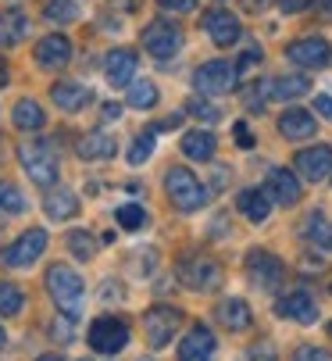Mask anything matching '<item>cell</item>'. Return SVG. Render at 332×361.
I'll return each mask as SVG.
<instances>
[{
  "label": "cell",
  "mask_w": 332,
  "mask_h": 361,
  "mask_svg": "<svg viewBox=\"0 0 332 361\" xmlns=\"http://www.w3.org/2000/svg\"><path fill=\"white\" fill-rule=\"evenodd\" d=\"M164 193H168V200L176 204L179 212H197V208L207 204V186L183 165L164 172Z\"/></svg>",
  "instance_id": "cell-1"
},
{
  "label": "cell",
  "mask_w": 332,
  "mask_h": 361,
  "mask_svg": "<svg viewBox=\"0 0 332 361\" xmlns=\"http://www.w3.org/2000/svg\"><path fill=\"white\" fill-rule=\"evenodd\" d=\"M18 161L25 169V176L36 183V186H54L58 183V158L47 140H22L18 143Z\"/></svg>",
  "instance_id": "cell-2"
},
{
  "label": "cell",
  "mask_w": 332,
  "mask_h": 361,
  "mask_svg": "<svg viewBox=\"0 0 332 361\" xmlns=\"http://www.w3.org/2000/svg\"><path fill=\"white\" fill-rule=\"evenodd\" d=\"M47 290L54 297V304L61 307V315H79V307H82V279L75 269L68 265H50L47 269Z\"/></svg>",
  "instance_id": "cell-3"
},
{
  "label": "cell",
  "mask_w": 332,
  "mask_h": 361,
  "mask_svg": "<svg viewBox=\"0 0 332 361\" xmlns=\"http://www.w3.org/2000/svg\"><path fill=\"white\" fill-rule=\"evenodd\" d=\"M179 283L193 293H211L221 286V265L214 262V257L207 254H193V257H183L179 269H176Z\"/></svg>",
  "instance_id": "cell-4"
},
{
  "label": "cell",
  "mask_w": 332,
  "mask_h": 361,
  "mask_svg": "<svg viewBox=\"0 0 332 361\" xmlns=\"http://www.w3.org/2000/svg\"><path fill=\"white\" fill-rule=\"evenodd\" d=\"M179 326H183V312L172 307V304H157V307H150V312L143 315V333H147V343L154 350L168 347L172 336L179 333Z\"/></svg>",
  "instance_id": "cell-5"
},
{
  "label": "cell",
  "mask_w": 332,
  "mask_h": 361,
  "mask_svg": "<svg viewBox=\"0 0 332 361\" xmlns=\"http://www.w3.org/2000/svg\"><path fill=\"white\" fill-rule=\"evenodd\" d=\"M143 50L150 58H176L183 50V29L168 18H154L147 29H143Z\"/></svg>",
  "instance_id": "cell-6"
},
{
  "label": "cell",
  "mask_w": 332,
  "mask_h": 361,
  "mask_svg": "<svg viewBox=\"0 0 332 361\" xmlns=\"http://www.w3.org/2000/svg\"><path fill=\"white\" fill-rule=\"evenodd\" d=\"M125 343H129V326L122 319L100 315V319L90 322V347L97 354H111V357H115V354L125 350Z\"/></svg>",
  "instance_id": "cell-7"
},
{
  "label": "cell",
  "mask_w": 332,
  "mask_h": 361,
  "mask_svg": "<svg viewBox=\"0 0 332 361\" xmlns=\"http://www.w3.org/2000/svg\"><path fill=\"white\" fill-rule=\"evenodd\" d=\"M236 82H240V72H236V65H229V61H204V65L193 72V86H197L204 97L233 93Z\"/></svg>",
  "instance_id": "cell-8"
},
{
  "label": "cell",
  "mask_w": 332,
  "mask_h": 361,
  "mask_svg": "<svg viewBox=\"0 0 332 361\" xmlns=\"http://www.w3.org/2000/svg\"><path fill=\"white\" fill-rule=\"evenodd\" d=\"M47 250V233L43 229H25L15 243H8L0 250V262L11 269H29L32 262H39V254Z\"/></svg>",
  "instance_id": "cell-9"
},
{
  "label": "cell",
  "mask_w": 332,
  "mask_h": 361,
  "mask_svg": "<svg viewBox=\"0 0 332 361\" xmlns=\"http://www.w3.org/2000/svg\"><path fill=\"white\" fill-rule=\"evenodd\" d=\"M247 276L257 290H275L286 279V265L271 250H250L247 254Z\"/></svg>",
  "instance_id": "cell-10"
},
{
  "label": "cell",
  "mask_w": 332,
  "mask_h": 361,
  "mask_svg": "<svg viewBox=\"0 0 332 361\" xmlns=\"http://www.w3.org/2000/svg\"><path fill=\"white\" fill-rule=\"evenodd\" d=\"M286 58L300 68H325L332 61V47L321 36H304V39H293L286 47Z\"/></svg>",
  "instance_id": "cell-11"
},
{
  "label": "cell",
  "mask_w": 332,
  "mask_h": 361,
  "mask_svg": "<svg viewBox=\"0 0 332 361\" xmlns=\"http://www.w3.org/2000/svg\"><path fill=\"white\" fill-rule=\"evenodd\" d=\"M293 169H297V176H304L307 183H321V179H328V176H332V147L318 143V147L300 150L297 158H293Z\"/></svg>",
  "instance_id": "cell-12"
},
{
  "label": "cell",
  "mask_w": 332,
  "mask_h": 361,
  "mask_svg": "<svg viewBox=\"0 0 332 361\" xmlns=\"http://www.w3.org/2000/svg\"><path fill=\"white\" fill-rule=\"evenodd\" d=\"M204 32L218 43V47H233L236 39H240V22H236V15L233 11H226V8H211V11H204Z\"/></svg>",
  "instance_id": "cell-13"
},
{
  "label": "cell",
  "mask_w": 332,
  "mask_h": 361,
  "mask_svg": "<svg viewBox=\"0 0 332 361\" xmlns=\"http://www.w3.org/2000/svg\"><path fill=\"white\" fill-rule=\"evenodd\" d=\"M275 312H279L283 319H293L300 326H314L318 322V304L307 290H293L286 297H279V304H275Z\"/></svg>",
  "instance_id": "cell-14"
},
{
  "label": "cell",
  "mask_w": 332,
  "mask_h": 361,
  "mask_svg": "<svg viewBox=\"0 0 332 361\" xmlns=\"http://www.w3.org/2000/svg\"><path fill=\"white\" fill-rule=\"evenodd\" d=\"M264 193L271 197V204H283V208H293L300 200V183L290 169H271L264 179Z\"/></svg>",
  "instance_id": "cell-15"
},
{
  "label": "cell",
  "mask_w": 332,
  "mask_h": 361,
  "mask_svg": "<svg viewBox=\"0 0 332 361\" xmlns=\"http://www.w3.org/2000/svg\"><path fill=\"white\" fill-rule=\"evenodd\" d=\"M136 65H140L136 50H129V47H115V50L107 54V61H104V75H107L111 86H129V82L136 79Z\"/></svg>",
  "instance_id": "cell-16"
},
{
  "label": "cell",
  "mask_w": 332,
  "mask_h": 361,
  "mask_svg": "<svg viewBox=\"0 0 332 361\" xmlns=\"http://www.w3.org/2000/svg\"><path fill=\"white\" fill-rule=\"evenodd\" d=\"M214 350H218V343H214L211 329L207 326H193L183 336V343H179V361H214Z\"/></svg>",
  "instance_id": "cell-17"
},
{
  "label": "cell",
  "mask_w": 332,
  "mask_h": 361,
  "mask_svg": "<svg viewBox=\"0 0 332 361\" xmlns=\"http://www.w3.org/2000/svg\"><path fill=\"white\" fill-rule=\"evenodd\" d=\"M50 100H54L61 111H82L90 100H93V90L82 86V82L65 79V82H54V86H50Z\"/></svg>",
  "instance_id": "cell-18"
},
{
  "label": "cell",
  "mask_w": 332,
  "mask_h": 361,
  "mask_svg": "<svg viewBox=\"0 0 332 361\" xmlns=\"http://www.w3.org/2000/svg\"><path fill=\"white\" fill-rule=\"evenodd\" d=\"M36 61H39L43 68H65V65L72 61V43H68L65 36H58V32L43 36V39L36 43Z\"/></svg>",
  "instance_id": "cell-19"
},
{
  "label": "cell",
  "mask_w": 332,
  "mask_h": 361,
  "mask_svg": "<svg viewBox=\"0 0 332 361\" xmlns=\"http://www.w3.org/2000/svg\"><path fill=\"white\" fill-rule=\"evenodd\" d=\"M214 319L226 326V329H233V333L250 329V322H254V315H250V307H247L243 297H226V300L214 307Z\"/></svg>",
  "instance_id": "cell-20"
},
{
  "label": "cell",
  "mask_w": 332,
  "mask_h": 361,
  "mask_svg": "<svg viewBox=\"0 0 332 361\" xmlns=\"http://www.w3.org/2000/svg\"><path fill=\"white\" fill-rule=\"evenodd\" d=\"M75 154L86 158V161H107V158L118 154V143H115V136H107V133H86L75 143Z\"/></svg>",
  "instance_id": "cell-21"
},
{
  "label": "cell",
  "mask_w": 332,
  "mask_h": 361,
  "mask_svg": "<svg viewBox=\"0 0 332 361\" xmlns=\"http://www.w3.org/2000/svg\"><path fill=\"white\" fill-rule=\"evenodd\" d=\"M279 133H283L286 140H307V136L318 133V122H314L311 111H304V108H290V111L279 115Z\"/></svg>",
  "instance_id": "cell-22"
},
{
  "label": "cell",
  "mask_w": 332,
  "mask_h": 361,
  "mask_svg": "<svg viewBox=\"0 0 332 361\" xmlns=\"http://www.w3.org/2000/svg\"><path fill=\"white\" fill-rule=\"evenodd\" d=\"M300 236L314 247V250H332V222H325L321 212H311L300 226Z\"/></svg>",
  "instance_id": "cell-23"
},
{
  "label": "cell",
  "mask_w": 332,
  "mask_h": 361,
  "mask_svg": "<svg viewBox=\"0 0 332 361\" xmlns=\"http://www.w3.org/2000/svg\"><path fill=\"white\" fill-rule=\"evenodd\" d=\"M43 212H47L50 219H58V222L75 219V215H79V197H75L72 190H50L47 200H43Z\"/></svg>",
  "instance_id": "cell-24"
},
{
  "label": "cell",
  "mask_w": 332,
  "mask_h": 361,
  "mask_svg": "<svg viewBox=\"0 0 332 361\" xmlns=\"http://www.w3.org/2000/svg\"><path fill=\"white\" fill-rule=\"evenodd\" d=\"M264 90L275 100H293V97H304L311 90V82L304 75H275V79H264Z\"/></svg>",
  "instance_id": "cell-25"
},
{
  "label": "cell",
  "mask_w": 332,
  "mask_h": 361,
  "mask_svg": "<svg viewBox=\"0 0 332 361\" xmlns=\"http://www.w3.org/2000/svg\"><path fill=\"white\" fill-rule=\"evenodd\" d=\"M236 208H240L250 222H264L268 212H271V197H268L264 190H243V193L236 197Z\"/></svg>",
  "instance_id": "cell-26"
},
{
  "label": "cell",
  "mask_w": 332,
  "mask_h": 361,
  "mask_svg": "<svg viewBox=\"0 0 332 361\" xmlns=\"http://www.w3.org/2000/svg\"><path fill=\"white\" fill-rule=\"evenodd\" d=\"M29 36V18L22 11H4L0 15V47H18Z\"/></svg>",
  "instance_id": "cell-27"
},
{
  "label": "cell",
  "mask_w": 332,
  "mask_h": 361,
  "mask_svg": "<svg viewBox=\"0 0 332 361\" xmlns=\"http://www.w3.org/2000/svg\"><path fill=\"white\" fill-rule=\"evenodd\" d=\"M214 136L207 133V129H193V133H186L183 136V154L186 158H193V161H211L214 158Z\"/></svg>",
  "instance_id": "cell-28"
},
{
  "label": "cell",
  "mask_w": 332,
  "mask_h": 361,
  "mask_svg": "<svg viewBox=\"0 0 332 361\" xmlns=\"http://www.w3.org/2000/svg\"><path fill=\"white\" fill-rule=\"evenodd\" d=\"M11 118H15V126L18 129H43V122H47V115H43V108L36 104V100H18V104H15V111H11Z\"/></svg>",
  "instance_id": "cell-29"
},
{
  "label": "cell",
  "mask_w": 332,
  "mask_h": 361,
  "mask_svg": "<svg viewBox=\"0 0 332 361\" xmlns=\"http://www.w3.org/2000/svg\"><path fill=\"white\" fill-rule=\"evenodd\" d=\"M129 108H140V111H150L157 104V86L150 79H133L129 82Z\"/></svg>",
  "instance_id": "cell-30"
},
{
  "label": "cell",
  "mask_w": 332,
  "mask_h": 361,
  "mask_svg": "<svg viewBox=\"0 0 332 361\" xmlns=\"http://www.w3.org/2000/svg\"><path fill=\"white\" fill-rule=\"evenodd\" d=\"M43 18L50 25H68V22L79 18V4H75V0H47V4H43Z\"/></svg>",
  "instance_id": "cell-31"
},
{
  "label": "cell",
  "mask_w": 332,
  "mask_h": 361,
  "mask_svg": "<svg viewBox=\"0 0 332 361\" xmlns=\"http://www.w3.org/2000/svg\"><path fill=\"white\" fill-rule=\"evenodd\" d=\"M22 304H25L22 290L15 283H8V279H0V315H18Z\"/></svg>",
  "instance_id": "cell-32"
},
{
  "label": "cell",
  "mask_w": 332,
  "mask_h": 361,
  "mask_svg": "<svg viewBox=\"0 0 332 361\" xmlns=\"http://www.w3.org/2000/svg\"><path fill=\"white\" fill-rule=\"evenodd\" d=\"M68 250L79 257V262H90V257L97 254V240L90 236V233H82V229H75V233H68Z\"/></svg>",
  "instance_id": "cell-33"
},
{
  "label": "cell",
  "mask_w": 332,
  "mask_h": 361,
  "mask_svg": "<svg viewBox=\"0 0 332 361\" xmlns=\"http://www.w3.org/2000/svg\"><path fill=\"white\" fill-rule=\"evenodd\" d=\"M0 212H8V215H22L25 212V197L18 193L15 183H0Z\"/></svg>",
  "instance_id": "cell-34"
},
{
  "label": "cell",
  "mask_w": 332,
  "mask_h": 361,
  "mask_svg": "<svg viewBox=\"0 0 332 361\" xmlns=\"http://www.w3.org/2000/svg\"><path fill=\"white\" fill-rule=\"evenodd\" d=\"M150 154H154V129H147V133L136 136V143H133V150H129V165H143Z\"/></svg>",
  "instance_id": "cell-35"
},
{
  "label": "cell",
  "mask_w": 332,
  "mask_h": 361,
  "mask_svg": "<svg viewBox=\"0 0 332 361\" xmlns=\"http://www.w3.org/2000/svg\"><path fill=\"white\" fill-rule=\"evenodd\" d=\"M115 219L122 222V229H143L147 226V212L140 208V204H122Z\"/></svg>",
  "instance_id": "cell-36"
},
{
  "label": "cell",
  "mask_w": 332,
  "mask_h": 361,
  "mask_svg": "<svg viewBox=\"0 0 332 361\" xmlns=\"http://www.w3.org/2000/svg\"><path fill=\"white\" fill-rule=\"evenodd\" d=\"M186 111H190L193 118H200V122H218V118H221V111H218L214 104H207V100H190Z\"/></svg>",
  "instance_id": "cell-37"
},
{
  "label": "cell",
  "mask_w": 332,
  "mask_h": 361,
  "mask_svg": "<svg viewBox=\"0 0 332 361\" xmlns=\"http://www.w3.org/2000/svg\"><path fill=\"white\" fill-rule=\"evenodd\" d=\"M293 361H332V350L304 343V347H297V350H293Z\"/></svg>",
  "instance_id": "cell-38"
},
{
  "label": "cell",
  "mask_w": 332,
  "mask_h": 361,
  "mask_svg": "<svg viewBox=\"0 0 332 361\" xmlns=\"http://www.w3.org/2000/svg\"><path fill=\"white\" fill-rule=\"evenodd\" d=\"M50 336L61 340V343H72V340H75V336H72V315L54 319V322H50Z\"/></svg>",
  "instance_id": "cell-39"
},
{
  "label": "cell",
  "mask_w": 332,
  "mask_h": 361,
  "mask_svg": "<svg viewBox=\"0 0 332 361\" xmlns=\"http://www.w3.org/2000/svg\"><path fill=\"white\" fill-rule=\"evenodd\" d=\"M247 354H250V361H279V354H275V347L268 340H257Z\"/></svg>",
  "instance_id": "cell-40"
},
{
  "label": "cell",
  "mask_w": 332,
  "mask_h": 361,
  "mask_svg": "<svg viewBox=\"0 0 332 361\" xmlns=\"http://www.w3.org/2000/svg\"><path fill=\"white\" fill-rule=\"evenodd\" d=\"M157 4H161L164 11H172V15H186V11L197 8V0H157Z\"/></svg>",
  "instance_id": "cell-41"
},
{
  "label": "cell",
  "mask_w": 332,
  "mask_h": 361,
  "mask_svg": "<svg viewBox=\"0 0 332 361\" xmlns=\"http://www.w3.org/2000/svg\"><path fill=\"white\" fill-rule=\"evenodd\" d=\"M257 61H261V50H257V47H250L247 54H243V58L236 61V72H240V75H247V72H250V68H254Z\"/></svg>",
  "instance_id": "cell-42"
},
{
  "label": "cell",
  "mask_w": 332,
  "mask_h": 361,
  "mask_svg": "<svg viewBox=\"0 0 332 361\" xmlns=\"http://www.w3.org/2000/svg\"><path fill=\"white\" fill-rule=\"evenodd\" d=\"M233 133H236V143H240L243 150H250V147H254V136H250L247 122H236V126H233Z\"/></svg>",
  "instance_id": "cell-43"
},
{
  "label": "cell",
  "mask_w": 332,
  "mask_h": 361,
  "mask_svg": "<svg viewBox=\"0 0 332 361\" xmlns=\"http://www.w3.org/2000/svg\"><path fill=\"white\" fill-rule=\"evenodd\" d=\"M314 111L332 122V97H328V93H318V97H314Z\"/></svg>",
  "instance_id": "cell-44"
},
{
  "label": "cell",
  "mask_w": 332,
  "mask_h": 361,
  "mask_svg": "<svg viewBox=\"0 0 332 361\" xmlns=\"http://www.w3.org/2000/svg\"><path fill=\"white\" fill-rule=\"evenodd\" d=\"M311 4V0H279V8L286 11V15H297V11H304Z\"/></svg>",
  "instance_id": "cell-45"
},
{
  "label": "cell",
  "mask_w": 332,
  "mask_h": 361,
  "mask_svg": "<svg viewBox=\"0 0 332 361\" xmlns=\"http://www.w3.org/2000/svg\"><path fill=\"white\" fill-rule=\"evenodd\" d=\"M104 118L111 122V118H122V104H115V100H111V104H104Z\"/></svg>",
  "instance_id": "cell-46"
},
{
  "label": "cell",
  "mask_w": 332,
  "mask_h": 361,
  "mask_svg": "<svg viewBox=\"0 0 332 361\" xmlns=\"http://www.w3.org/2000/svg\"><path fill=\"white\" fill-rule=\"evenodd\" d=\"M264 4H268V0H243L247 11H264Z\"/></svg>",
  "instance_id": "cell-47"
},
{
  "label": "cell",
  "mask_w": 332,
  "mask_h": 361,
  "mask_svg": "<svg viewBox=\"0 0 332 361\" xmlns=\"http://www.w3.org/2000/svg\"><path fill=\"white\" fill-rule=\"evenodd\" d=\"M8 79H11V72H8V65L0 61V86H8Z\"/></svg>",
  "instance_id": "cell-48"
},
{
  "label": "cell",
  "mask_w": 332,
  "mask_h": 361,
  "mask_svg": "<svg viewBox=\"0 0 332 361\" xmlns=\"http://www.w3.org/2000/svg\"><path fill=\"white\" fill-rule=\"evenodd\" d=\"M36 361H65V357H61V354H39Z\"/></svg>",
  "instance_id": "cell-49"
},
{
  "label": "cell",
  "mask_w": 332,
  "mask_h": 361,
  "mask_svg": "<svg viewBox=\"0 0 332 361\" xmlns=\"http://www.w3.org/2000/svg\"><path fill=\"white\" fill-rule=\"evenodd\" d=\"M8 343V333H4V326H0V347H4Z\"/></svg>",
  "instance_id": "cell-50"
},
{
  "label": "cell",
  "mask_w": 332,
  "mask_h": 361,
  "mask_svg": "<svg viewBox=\"0 0 332 361\" xmlns=\"http://www.w3.org/2000/svg\"><path fill=\"white\" fill-rule=\"evenodd\" d=\"M321 8H325V11H332V0H321Z\"/></svg>",
  "instance_id": "cell-51"
},
{
  "label": "cell",
  "mask_w": 332,
  "mask_h": 361,
  "mask_svg": "<svg viewBox=\"0 0 332 361\" xmlns=\"http://www.w3.org/2000/svg\"><path fill=\"white\" fill-rule=\"evenodd\" d=\"M140 361H150V357H140Z\"/></svg>",
  "instance_id": "cell-52"
},
{
  "label": "cell",
  "mask_w": 332,
  "mask_h": 361,
  "mask_svg": "<svg viewBox=\"0 0 332 361\" xmlns=\"http://www.w3.org/2000/svg\"><path fill=\"white\" fill-rule=\"evenodd\" d=\"M0 226H4V222H0Z\"/></svg>",
  "instance_id": "cell-53"
},
{
  "label": "cell",
  "mask_w": 332,
  "mask_h": 361,
  "mask_svg": "<svg viewBox=\"0 0 332 361\" xmlns=\"http://www.w3.org/2000/svg\"><path fill=\"white\" fill-rule=\"evenodd\" d=\"M82 361H86V357H82Z\"/></svg>",
  "instance_id": "cell-54"
}]
</instances>
